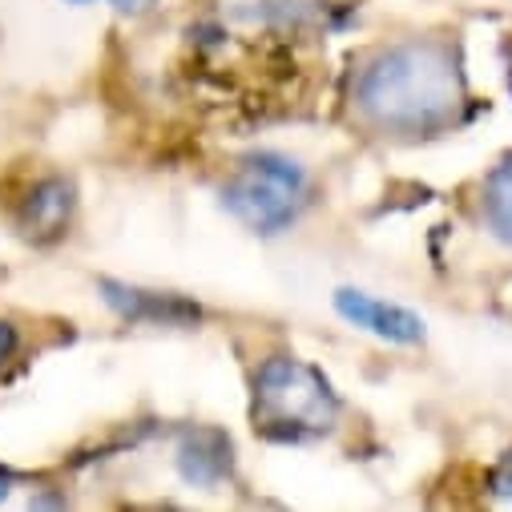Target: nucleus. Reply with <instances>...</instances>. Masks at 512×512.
I'll return each instance as SVG.
<instances>
[{
  "mask_svg": "<svg viewBox=\"0 0 512 512\" xmlns=\"http://www.w3.org/2000/svg\"><path fill=\"white\" fill-rule=\"evenodd\" d=\"M359 105L392 130H428L456 105L452 61L432 45H400L379 53L359 77Z\"/></svg>",
  "mask_w": 512,
  "mask_h": 512,
  "instance_id": "nucleus-1",
  "label": "nucleus"
},
{
  "mask_svg": "<svg viewBox=\"0 0 512 512\" xmlns=\"http://www.w3.org/2000/svg\"><path fill=\"white\" fill-rule=\"evenodd\" d=\"M254 400H259L263 428L283 440L327 432L339 412L327 379L299 359H271L254 379Z\"/></svg>",
  "mask_w": 512,
  "mask_h": 512,
  "instance_id": "nucleus-2",
  "label": "nucleus"
},
{
  "mask_svg": "<svg viewBox=\"0 0 512 512\" xmlns=\"http://www.w3.org/2000/svg\"><path fill=\"white\" fill-rule=\"evenodd\" d=\"M222 198L238 222H246L259 234H275L295 222L307 198V178L295 162L279 154H254L250 162L238 166Z\"/></svg>",
  "mask_w": 512,
  "mask_h": 512,
  "instance_id": "nucleus-3",
  "label": "nucleus"
},
{
  "mask_svg": "<svg viewBox=\"0 0 512 512\" xmlns=\"http://www.w3.org/2000/svg\"><path fill=\"white\" fill-rule=\"evenodd\" d=\"M335 311L347 323H355L371 335H383L392 343H420L424 339V319L420 315H412L396 303H379L363 291H335Z\"/></svg>",
  "mask_w": 512,
  "mask_h": 512,
  "instance_id": "nucleus-4",
  "label": "nucleus"
},
{
  "mask_svg": "<svg viewBox=\"0 0 512 512\" xmlns=\"http://www.w3.org/2000/svg\"><path fill=\"white\" fill-rule=\"evenodd\" d=\"M69 214H73V186L65 178H41L17 210V226L29 238H57L69 226Z\"/></svg>",
  "mask_w": 512,
  "mask_h": 512,
  "instance_id": "nucleus-5",
  "label": "nucleus"
},
{
  "mask_svg": "<svg viewBox=\"0 0 512 512\" xmlns=\"http://www.w3.org/2000/svg\"><path fill=\"white\" fill-rule=\"evenodd\" d=\"M105 303L130 323H182V319H198L194 303H182L174 295H154V291H138V287H125L105 279L101 283Z\"/></svg>",
  "mask_w": 512,
  "mask_h": 512,
  "instance_id": "nucleus-6",
  "label": "nucleus"
},
{
  "mask_svg": "<svg viewBox=\"0 0 512 512\" xmlns=\"http://www.w3.org/2000/svg\"><path fill=\"white\" fill-rule=\"evenodd\" d=\"M182 472L194 484H218L230 472V440L222 432H194L182 448Z\"/></svg>",
  "mask_w": 512,
  "mask_h": 512,
  "instance_id": "nucleus-7",
  "label": "nucleus"
},
{
  "mask_svg": "<svg viewBox=\"0 0 512 512\" xmlns=\"http://www.w3.org/2000/svg\"><path fill=\"white\" fill-rule=\"evenodd\" d=\"M484 214H488V226L512 242V158L488 178L484 186Z\"/></svg>",
  "mask_w": 512,
  "mask_h": 512,
  "instance_id": "nucleus-8",
  "label": "nucleus"
},
{
  "mask_svg": "<svg viewBox=\"0 0 512 512\" xmlns=\"http://www.w3.org/2000/svg\"><path fill=\"white\" fill-rule=\"evenodd\" d=\"M13 351H17V327L0 319V363H5Z\"/></svg>",
  "mask_w": 512,
  "mask_h": 512,
  "instance_id": "nucleus-9",
  "label": "nucleus"
},
{
  "mask_svg": "<svg viewBox=\"0 0 512 512\" xmlns=\"http://www.w3.org/2000/svg\"><path fill=\"white\" fill-rule=\"evenodd\" d=\"M109 5H113L117 13H130V17H138V13L154 9V0H109Z\"/></svg>",
  "mask_w": 512,
  "mask_h": 512,
  "instance_id": "nucleus-10",
  "label": "nucleus"
},
{
  "mask_svg": "<svg viewBox=\"0 0 512 512\" xmlns=\"http://www.w3.org/2000/svg\"><path fill=\"white\" fill-rule=\"evenodd\" d=\"M496 488H500L504 496H512V456H504V464H500V472H496Z\"/></svg>",
  "mask_w": 512,
  "mask_h": 512,
  "instance_id": "nucleus-11",
  "label": "nucleus"
},
{
  "mask_svg": "<svg viewBox=\"0 0 512 512\" xmlns=\"http://www.w3.org/2000/svg\"><path fill=\"white\" fill-rule=\"evenodd\" d=\"M5 496H9V476L0 472V500H5Z\"/></svg>",
  "mask_w": 512,
  "mask_h": 512,
  "instance_id": "nucleus-12",
  "label": "nucleus"
},
{
  "mask_svg": "<svg viewBox=\"0 0 512 512\" xmlns=\"http://www.w3.org/2000/svg\"><path fill=\"white\" fill-rule=\"evenodd\" d=\"M69 5H89V0H69Z\"/></svg>",
  "mask_w": 512,
  "mask_h": 512,
  "instance_id": "nucleus-13",
  "label": "nucleus"
}]
</instances>
